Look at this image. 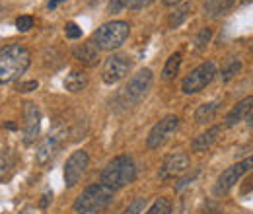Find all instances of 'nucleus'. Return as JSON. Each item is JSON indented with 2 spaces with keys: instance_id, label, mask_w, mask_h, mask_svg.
<instances>
[{
  "instance_id": "2f4dec72",
  "label": "nucleus",
  "mask_w": 253,
  "mask_h": 214,
  "mask_svg": "<svg viewBox=\"0 0 253 214\" xmlns=\"http://www.w3.org/2000/svg\"><path fill=\"white\" fill-rule=\"evenodd\" d=\"M197 173H199V171H195V173H193V175H187V177H183V179H181V181H179V183L175 185V191H181V189H183V187H187V185H189V183H193V179H195V177H197Z\"/></svg>"
},
{
  "instance_id": "ea45409f",
  "label": "nucleus",
  "mask_w": 253,
  "mask_h": 214,
  "mask_svg": "<svg viewBox=\"0 0 253 214\" xmlns=\"http://www.w3.org/2000/svg\"><path fill=\"white\" fill-rule=\"evenodd\" d=\"M252 51H253V43H252Z\"/></svg>"
},
{
  "instance_id": "a878e982",
  "label": "nucleus",
  "mask_w": 253,
  "mask_h": 214,
  "mask_svg": "<svg viewBox=\"0 0 253 214\" xmlns=\"http://www.w3.org/2000/svg\"><path fill=\"white\" fill-rule=\"evenodd\" d=\"M146 199L144 197H136L128 207H126L125 211H123V214H142L144 213V209H146Z\"/></svg>"
},
{
  "instance_id": "cd10ccee",
  "label": "nucleus",
  "mask_w": 253,
  "mask_h": 214,
  "mask_svg": "<svg viewBox=\"0 0 253 214\" xmlns=\"http://www.w3.org/2000/svg\"><path fill=\"white\" fill-rule=\"evenodd\" d=\"M64 35H66V39H80L82 37V30L74 22H68L64 26Z\"/></svg>"
},
{
  "instance_id": "6e6552de",
  "label": "nucleus",
  "mask_w": 253,
  "mask_h": 214,
  "mask_svg": "<svg viewBox=\"0 0 253 214\" xmlns=\"http://www.w3.org/2000/svg\"><path fill=\"white\" fill-rule=\"evenodd\" d=\"M177 127H179V117H175V115L164 117L148 132V136H146V148L148 150H158V148H162L173 136V132L177 130Z\"/></svg>"
},
{
  "instance_id": "473e14b6",
  "label": "nucleus",
  "mask_w": 253,
  "mask_h": 214,
  "mask_svg": "<svg viewBox=\"0 0 253 214\" xmlns=\"http://www.w3.org/2000/svg\"><path fill=\"white\" fill-rule=\"evenodd\" d=\"M240 164H242V168H244V171H246V173H248V171H252V170H253V154L250 156V158L242 160Z\"/></svg>"
},
{
  "instance_id": "7c9ffc66",
  "label": "nucleus",
  "mask_w": 253,
  "mask_h": 214,
  "mask_svg": "<svg viewBox=\"0 0 253 214\" xmlns=\"http://www.w3.org/2000/svg\"><path fill=\"white\" fill-rule=\"evenodd\" d=\"M37 86H39V82L37 80H30V82H22L20 86H18V92H33V90H37Z\"/></svg>"
},
{
  "instance_id": "f8f14e48",
  "label": "nucleus",
  "mask_w": 253,
  "mask_h": 214,
  "mask_svg": "<svg viewBox=\"0 0 253 214\" xmlns=\"http://www.w3.org/2000/svg\"><path fill=\"white\" fill-rule=\"evenodd\" d=\"M189 170V156L187 154H171L164 160L162 168L158 171L160 179H169V177H177L181 173H185Z\"/></svg>"
},
{
  "instance_id": "412c9836",
  "label": "nucleus",
  "mask_w": 253,
  "mask_h": 214,
  "mask_svg": "<svg viewBox=\"0 0 253 214\" xmlns=\"http://www.w3.org/2000/svg\"><path fill=\"white\" fill-rule=\"evenodd\" d=\"M189 12H191V4H181L179 8H175V10L171 12V16H169V20H168V26H169V28H179V26L187 20Z\"/></svg>"
},
{
  "instance_id": "e433bc0d",
  "label": "nucleus",
  "mask_w": 253,
  "mask_h": 214,
  "mask_svg": "<svg viewBox=\"0 0 253 214\" xmlns=\"http://www.w3.org/2000/svg\"><path fill=\"white\" fill-rule=\"evenodd\" d=\"M179 2H183V0H164V4H166V6H177Z\"/></svg>"
},
{
  "instance_id": "72a5a7b5",
  "label": "nucleus",
  "mask_w": 253,
  "mask_h": 214,
  "mask_svg": "<svg viewBox=\"0 0 253 214\" xmlns=\"http://www.w3.org/2000/svg\"><path fill=\"white\" fill-rule=\"evenodd\" d=\"M152 0H132V4H130V8L132 10H140V8H144V6H148Z\"/></svg>"
},
{
  "instance_id": "c85d7f7f",
  "label": "nucleus",
  "mask_w": 253,
  "mask_h": 214,
  "mask_svg": "<svg viewBox=\"0 0 253 214\" xmlns=\"http://www.w3.org/2000/svg\"><path fill=\"white\" fill-rule=\"evenodd\" d=\"M16 28H18V31H22V33L30 31L33 28V18L32 16H20L16 20Z\"/></svg>"
},
{
  "instance_id": "c756f323",
  "label": "nucleus",
  "mask_w": 253,
  "mask_h": 214,
  "mask_svg": "<svg viewBox=\"0 0 253 214\" xmlns=\"http://www.w3.org/2000/svg\"><path fill=\"white\" fill-rule=\"evenodd\" d=\"M173 214H191V205L187 203V199H181V201H179V205L175 207Z\"/></svg>"
},
{
  "instance_id": "bb28decb",
  "label": "nucleus",
  "mask_w": 253,
  "mask_h": 214,
  "mask_svg": "<svg viewBox=\"0 0 253 214\" xmlns=\"http://www.w3.org/2000/svg\"><path fill=\"white\" fill-rule=\"evenodd\" d=\"M132 0H109L107 4V14H119L123 12L125 8H130Z\"/></svg>"
},
{
  "instance_id": "c9c22d12",
  "label": "nucleus",
  "mask_w": 253,
  "mask_h": 214,
  "mask_svg": "<svg viewBox=\"0 0 253 214\" xmlns=\"http://www.w3.org/2000/svg\"><path fill=\"white\" fill-rule=\"evenodd\" d=\"M63 2H66V0H49V4H47V8L49 10H55L59 4H63Z\"/></svg>"
},
{
  "instance_id": "393cba45",
  "label": "nucleus",
  "mask_w": 253,
  "mask_h": 214,
  "mask_svg": "<svg viewBox=\"0 0 253 214\" xmlns=\"http://www.w3.org/2000/svg\"><path fill=\"white\" fill-rule=\"evenodd\" d=\"M211 37H212V30H211V28L201 30L197 33V37H195V49H197V51H205L207 45L211 43Z\"/></svg>"
},
{
  "instance_id": "aec40b11",
  "label": "nucleus",
  "mask_w": 253,
  "mask_h": 214,
  "mask_svg": "<svg viewBox=\"0 0 253 214\" xmlns=\"http://www.w3.org/2000/svg\"><path fill=\"white\" fill-rule=\"evenodd\" d=\"M179 66H181V53H173L168 57V61L164 64V70H162V78L164 80H171L177 72H179Z\"/></svg>"
},
{
  "instance_id": "0eeeda50",
  "label": "nucleus",
  "mask_w": 253,
  "mask_h": 214,
  "mask_svg": "<svg viewBox=\"0 0 253 214\" xmlns=\"http://www.w3.org/2000/svg\"><path fill=\"white\" fill-rule=\"evenodd\" d=\"M218 72H216V64L212 61H207L203 62V64H199L193 72H191L189 76H185L183 78V82H181V90L183 93H199L201 90H205L212 80H214V76H216Z\"/></svg>"
},
{
  "instance_id": "2eb2a0df",
  "label": "nucleus",
  "mask_w": 253,
  "mask_h": 214,
  "mask_svg": "<svg viewBox=\"0 0 253 214\" xmlns=\"http://www.w3.org/2000/svg\"><path fill=\"white\" fill-rule=\"evenodd\" d=\"M72 57L78 62L86 64V66H95L99 61V49L95 47L94 43H80L78 47L72 49Z\"/></svg>"
},
{
  "instance_id": "20e7f679",
  "label": "nucleus",
  "mask_w": 253,
  "mask_h": 214,
  "mask_svg": "<svg viewBox=\"0 0 253 214\" xmlns=\"http://www.w3.org/2000/svg\"><path fill=\"white\" fill-rule=\"evenodd\" d=\"M128 33H130V26L123 20L107 22V24H103L101 28H97L94 31L92 43L101 51H115L125 43Z\"/></svg>"
},
{
  "instance_id": "9d476101",
  "label": "nucleus",
  "mask_w": 253,
  "mask_h": 214,
  "mask_svg": "<svg viewBox=\"0 0 253 214\" xmlns=\"http://www.w3.org/2000/svg\"><path fill=\"white\" fill-rule=\"evenodd\" d=\"M130 66H132V62L128 61V57L125 55H109L103 62L101 78L105 84H117L128 74Z\"/></svg>"
},
{
  "instance_id": "4c0bfd02",
  "label": "nucleus",
  "mask_w": 253,
  "mask_h": 214,
  "mask_svg": "<svg viewBox=\"0 0 253 214\" xmlns=\"http://www.w3.org/2000/svg\"><path fill=\"white\" fill-rule=\"evenodd\" d=\"M6 128H10V130H14V128H16V125H14V123H6Z\"/></svg>"
},
{
  "instance_id": "7ed1b4c3",
  "label": "nucleus",
  "mask_w": 253,
  "mask_h": 214,
  "mask_svg": "<svg viewBox=\"0 0 253 214\" xmlns=\"http://www.w3.org/2000/svg\"><path fill=\"white\" fill-rule=\"evenodd\" d=\"M115 189L103 183H95L86 187L74 201V213L76 214H94L101 209H105L113 199Z\"/></svg>"
},
{
  "instance_id": "f3484780",
  "label": "nucleus",
  "mask_w": 253,
  "mask_h": 214,
  "mask_svg": "<svg viewBox=\"0 0 253 214\" xmlns=\"http://www.w3.org/2000/svg\"><path fill=\"white\" fill-rule=\"evenodd\" d=\"M236 0H205V16L209 18H220L226 16L234 8Z\"/></svg>"
},
{
  "instance_id": "9b49d317",
  "label": "nucleus",
  "mask_w": 253,
  "mask_h": 214,
  "mask_svg": "<svg viewBox=\"0 0 253 214\" xmlns=\"http://www.w3.org/2000/svg\"><path fill=\"white\" fill-rule=\"evenodd\" d=\"M39 128H41V111L35 103L26 101L24 103V144L35 142Z\"/></svg>"
},
{
  "instance_id": "5701e85b",
  "label": "nucleus",
  "mask_w": 253,
  "mask_h": 214,
  "mask_svg": "<svg viewBox=\"0 0 253 214\" xmlns=\"http://www.w3.org/2000/svg\"><path fill=\"white\" fill-rule=\"evenodd\" d=\"M12 168H14V154L10 150H2L0 152V181L8 177Z\"/></svg>"
},
{
  "instance_id": "58836bf2",
  "label": "nucleus",
  "mask_w": 253,
  "mask_h": 214,
  "mask_svg": "<svg viewBox=\"0 0 253 214\" xmlns=\"http://www.w3.org/2000/svg\"><path fill=\"white\" fill-rule=\"evenodd\" d=\"M250 125H252V127H253V115H252V117H250Z\"/></svg>"
},
{
  "instance_id": "a211bd4d",
  "label": "nucleus",
  "mask_w": 253,
  "mask_h": 214,
  "mask_svg": "<svg viewBox=\"0 0 253 214\" xmlns=\"http://www.w3.org/2000/svg\"><path fill=\"white\" fill-rule=\"evenodd\" d=\"M86 86H88V76H86V72H82V70H72V72L64 78V88L70 93L82 92Z\"/></svg>"
},
{
  "instance_id": "f257e3e1",
  "label": "nucleus",
  "mask_w": 253,
  "mask_h": 214,
  "mask_svg": "<svg viewBox=\"0 0 253 214\" xmlns=\"http://www.w3.org/2000/svg\"><path fill=\"white\" fill-rule=\"evenodd\" d=\"M32 64V53L24 45H6L0 49V84L18 80Z\"/></svg>"
},
{
  "instance_id": "dca6fc26",
  "label": "nucleus",
  "mask_w": 253,
  "mask_h": 214,
  "mask_svg": "<svg viewBox=\"0 0 253 214\" xmlns=\"http://www.w3.org/2000/svg\"><path fill=\"white\" fill-rule=\"evenodd\" d=\"M222 132V127H211L207 132H203V134H199V136H195L193 138V142H191V148H193V152H207L216 140H218V136H220Z\"/></svg>"
},
{
  "instance_id": "f03ea898",
  "label": "nucleus",
  "mask_w": 253,
  "mask_h": 214,
  "mask_svg": "<svg viewBox=\"0 0 253 214\" xmlns=\"http://www.w3.org/2000/svg\"><path fill=\"white\" fill-rule=\"evenodd\" d=\"M136 177V168H134V162L130 156L121 154V156H115L101 171L99 175V183L107 185L111 189H121L125 185L132 183Z\"/></svg>"
},
{
  "instance_id": "f704fd0d",
  "label": "nucleus",
  "mask_w": 253,
  "mask_h": 214,
  "mask_svg": "<svg viewBox=\"0 0 253 214\" xmlns=\"http://www.w3.org/2000/svg\"><path fill=\"white\" fill-rule=\"evenodd\" d=\"M51 199H53V195H51V193H45V195H43V201H41V209H47V205H49Z\"/></svg>"
},
{
  "instance_id": "423d86ee",
  "label": "nucleus",
  "mask_w": 253,
  "mask_h": 214,
  "mask_svg": "<svg viewBox=\"0 0 253 214\" xmlns=\"http://www.w3.org/2000/svg\"><path fill=\"white\" fill-rule=\"evenodd\" d=\"M66 136H68V130H66L64 127H55V128L39 142V146H37V150H35V162H37V166L49 164V162L59 154L61 146L64 144V140H66Z\"/></svg>"
},
{
  "instance_id": "b1692460",
  "label": "nucleus",
  "mask_w": 253,
  "mask_h": 214,
  "mask_svg": "<svg viewBox=\"0 0 253 214\" xmlns=\"http://www.w3.org/2000/svg\"><path fill=\"white\" fill-rule=\"evenodd\" d=\"M171 213V201L168 197H160L156 203L146 211V214H169Z\"/></svg>"
},
{
  "instance_id": "1a4fd4ad",
  "label": "nucleus",
  "mask_w": 253,
  "mask_h": 214,
  "mask_svg": "<svg viewBox=\"0 0 253 214\" xmlns=\"http://www.w3.org/2000/svg\"><path fill=\"white\" fill-rule=\"evenodd\" d=\"M90 164V156L86 150H74L68 156L66 164H64V183L66 187H74L82 179V175L86 173Z\"/></svg>"
},
{
  "instance_id": "6ab92c4d",
  "label": "nucleus",
  "mask_w": 253,
  "mask_h": 214,
  "mask_svg": "<svg viewBox=\"0 0 253 214\" xmlns=\"http://www.w3.org/2000/svg\"><path fill=\"white\" fill-rule=\"evenodd\" d=\"M218 107H220V101H218V99H214V101H207V103L199 105V109L195 111V121L197 123L211 121V119L216 115Z\"/></svg>"
},
{
  "instance_id": "ddd939ff",
  "label": "nucleus",
  "mask_w": 253,
  "mask_h": 214,
  "mask_svg": "<svg viewBox=\"0 0 253 214\" xmlns=\"http://www.w3.org/2000/svg\"><path fill=\"white\" fill-rule=\"evenodd\" d=\"M244 175H246V171H244L242 164H234V166H230L228 170H224L220 175H218L216 185H214V195H218V197H220V195H226V193L238 183Z\"/></svg>"
},
{
  "instance_id": "4be33fe9",
  "label": "nucleus",
  "mask_w": 253,
  "mask_h": 214,
  "mask_svg": "<svg viewBox=\"0 0 253 214\" xmlns=\"http://www.w3.org/2000/svg\"><path fill=\"white\" fill-rule=\"evenodd\" d=\"M240 70H242V61L236 59V57H230L228 61L224 62V66H222V80H224V82L232 80Z\"/></svg>"
},
{
  "instance_id": "4468645a",
  "label": "nucleus",
  "mask_w": 253,
  "mask_h": 214,
  "mask_svg": "<svg viewBox=\"0 0 253 214\" xmlns=\"http://www.w3.org/2000/svg\"><path fill=\"white\" fill-rule=\"evenodd\" d=\"M253 111V95L250 97H244L242 101H238V105H234L232 109H230V113L226 115V127H234V125H238L240 121H244L246 117H250Z\"/></svg>"
},
{
  "instance_id": "39448f33",
  "label": "nucleus",
  "mask_w": 253,
  "mask_h": 214,
  "mask_svg": "<svg viewBox=\"0 0 253 214\" xmlns=\"http://www.w3.org/2000/svg\"><path fill=\"white\" fill-rule=\"evenodd\" d=\"M152 84H154V74L150 68H140L136 74H132L128 84L123 88V97H125L126 105L140 103L152 90Z\"/></svg>"
}]
</instances>
